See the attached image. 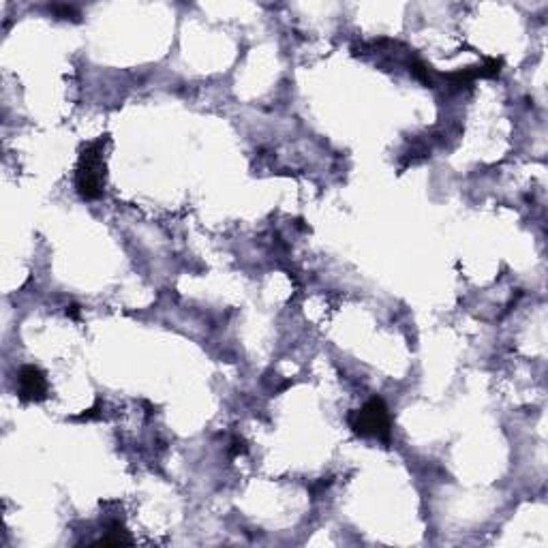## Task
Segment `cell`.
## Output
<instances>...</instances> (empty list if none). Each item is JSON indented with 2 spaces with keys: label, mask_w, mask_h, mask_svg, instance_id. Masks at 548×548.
<instances>
[{
  "label": "cell",
  "mask_w": 548,
  "mask_h": 548,
  "mask_svg": "<svg viewBox=\"0 0 548 548\" xmlns=\"http://www.w3.org/2000/svg\"><path fill=\"white\" fill-rule=\"evenodd\" d=\"M109 135H101L81 150L77 170H75V189L81 199H99L105 191V146Z\"/></svg>",
  "instance_id": "1"
},
{
  "label": "cell",
  "mask_w": 548,
  "mask_h": 548,
  "mask_svg": "<svg viewBox=\"0 0 548 548\" xmlns=\"http://www.w3.org/2000/svg\"><path fill=\"white\" fill-rule=\"evenodd\" d=\"M349 427L360 437H373L384 443H390L392 437L390 411L379 396H373L362 409L349 413Z\"/></svg>",
  "instance_id": "2"
},
{
  "label": "cell",
  "mask_w": 548,
  "mask_h": 548,
  "mask_svg": "<svg viewBox=\"0 0 548 548\" xmlns=\"http://www.w3.org/2000/svg\"><path fill=\"white\" fill-rule=\"evenodd\" d=\"M50 392L48 377L34 364H26L18 373V396L24 403H39L46 401Z\"/></svg>",
  "instance_id": "3"
},
{
  "label": "cell",
  "mask_w": 548,
  "mask_h": 548,
  "mask_svg": "<svg viewBox=\"0 0 548 548\" xmlns=\"http://www.w3.org/2000/svg\"><path fill=\"white\" fill-rule=\"evenodd\" d=\"M97 544H101V546H122V544H133V540H131L129 531L124 529V525L118 519H114V521H107L105 535Z\"/></svg>",
  "instance_id": "4"
},
{
  "label": "cell",
  "mask_w": 548,
  "mask_h": 548,
  "mask_svg": "<svg viewBox=\"0 0 548 548\" xmlns=\"http://www.w3.org/2000/svg\"><path fill=\"white\" fill-rule=\"evenodd\" d=\"M54 13H56V18H60V20H77L79 18V13H77V9H73V7H69V5H52L50 7Z\"/></svg>",
  "instance_id": "5"
},
{
  "label": "cell",
  "mask_w": 548,
  "mask_h": 548,
  "mask_svg": "<svg viewBox=\"0 0 548 548\" xmlns=\"http://www.w3.org/2000/svg\"><path fill=\"white\" fill-rule=\"evenodd\" d=\"M246 441L244 439H240V437H236L234 441H232V448H229V454L232 456H240V454H246Z\"/></svg>",
  "instance_id": "6"
},
{
  "label": "cell",
  "mask_w": 548,
  "mask_h": 548,
  "mask_svg": "<svg viewBox=\"0 0 548 548\" xmlns=\"http://www.w3.org/2000/svg\"><path fill=\"white\" fill-rule=\"evenodd\" d=\"M67 315H69L71 319H79V307H77V305H69V307H67Z\"/></svg>",
  "instance_id": "7"
}]
</instances>
